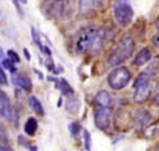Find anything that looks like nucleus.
Masks as SVG:
<instances>
[{
    "mask_svg": "<svg viewBox=\"0 0 159 151\" xmlns=\"http://www.w3.org/2000/svg\"><path fill=\"white\" fill-rule=\"evenodd\" d=\"M135 49V41L131 35L125 34L123 35L121 39L119 41L117 46L112 50V53L109 54L108 58V66H116L120 65L121 62H124L125 59H128L134 53Z\"/></svg>",
    "mask_w": 159,
    "mask_h": 151,
    "instance_id": "1",
    "label": "nucleus"
},
{
    "mask_svg": "<svg viewBox=\"0 0 159 151\" xmlns=\"http://www.w3.org/2000/svg\"><path fill=\"white\" fill-rule=\"evenodd\" d=\"M135 92H134V100L138 104H143L148 98L150 90H151V76L150 71H142L135 80Z\"/></svg>",
    "mask_w": 159,
    "mask_h": 151,
    "instance_id": "2",
    "label": "nucleus"
},
{
    "mask_svg": "<svg viewBox=\"0 0 159 151\" xmlns=\"http://www.w3.org/2000/svg\"><path fill=\"white\" fill-rule=\"evenodd\" d=\"M113 15L117 25L120 27H125L132 22L134 8L129 0H115L113 3Z\"/></svg>",
    "mask_w": 159,
    "mask_h": 151,
    "instance_id": "3",
    "label": "nucleus"
},
{
    "mask_svg": "<svg viewBox=\"0 0 159 151\" xmlns=\"http://www.w3.org/2000/svg\"><path fill=\"white\" fill-rule=\"evenodd\" d=\"M129 81H131V71L125 66L116 67L108 76V84L115 90H120L125 88Z\"/></svg>",
    "mask_w": 159,
    "mask_h": 151,
    "instance_id": "4",
    "label": "nucleus"
},
{
    "mask_svg": "<svg viewBox=\"0 0 159 151\" xmlns=\"http://www.w3.org/2000/svg\"><path fill=\"white\" fill-rule=\"evenodd\" d=\"M0 116L6 119L7 121L14 123V124L18 121L16 111H15L12 104H11L8 96L4 92H2V90H0Z\"/></svg>",
    "mask_w": 159,
    "mask_h": 151,
    "instance_id": "5",
    "label": "nucleus"
},
{
    "mask_svg": "<svg viewBox=\"0 0 159 151\" xmlns=\"http://www.w3.org/2000/svg\"><path fill=\"white\" fill-rule=\"evenodd\" d=\"M112 119V108L105 107V108H98L94 112V124L98 130H108Z\"/></svg>",
    "mask_w": 159,
    "mask_h": 151,
    "instance_id": "6",
    "label": "nucleus"
},
{
    "mask_svg": "<svg viewBox=\"0 0 159 151\" xmlns=\"http://www.w3.org/2000/svg\"><path fill=\"white\" fill-rule=\"evenodd\" d=\"M105 42V30L104 29H93L92 39H90V45H89V53L90 54H97L100 53V50L102 49Z\"/></svg>",
    "mask_w": 159,
    "mask_h": 151,
    "instance_id": "7",
    "label": "nucleus"
},
{
    "mask_svg": "<svg viewBox=\"0 0 159 151\" xmlns=\"http://www.w3.org/2000/svg\"><path fill=\"white\" fill-rule=\"evenodd\" d=\"M92 34H93V29H86L81 33V35H80V38L77 41V50L80 53H85V51L89 50Z\"/></svg>",
    "mask_w": 159,
    "mask_h": 151,
    "instance_id": "8",
    "label": "nucleus"
},
{
    "mask_svg": "<svg viewBox=\"0 0 159 151\" xmlns=\"http://www.w3.org/2000/svg\"><path fill=\"white\" fill-rule=\"evenodd\" d=\"M102 0H78V7L81 14H90L101 6Z\"/></svg>",
    "mask_w": 159,
    "mask_h": 151,
    "instance_id": "9",
    "label": "nucleus"
},
{
    "mask_svg": "<svg viewBox=\"0 0 159 151\" xmlns=\"http://www.w3.org/2000/svg\"><path fill=\"white\" fill-rule=\"evenodd\" d=\"M150 121H151V115L144 109L138 111L136 115H135L134 123H135V127H136L138 130H144L146 127L150 124Z\"/></svg>",
    "mask_w": 159,
    "mask_h": 151,
    "instance_id": "10",
    "label": "nucleus"
},
{
    "mask_svg": "<svg viewBox=\"0 0 159 151\" xmlns=\"http://www.w3.org/2000/svg\"><path fill=\"white\" fill-rule=\"evenodd\" d=\"M94 104L98 108H105V107H111L112 104V96L107 90H98L94 96Z\"/></svg>",
    "mask_w": 159,
    "mask_h": 151,
    "instance_id": "11",
    "label": "nucleus"
},
{
    "mask_svg": "<svg viewBox=\"0 0 159 151\" xmlns=\"http://www.w3.org/2000/svg\"><path fill=\"white\" fill-rule=\"evenodd\" d=\"M151 58H152V53H151V50L148 47H143L138 51L136 57L134 59V65L135 66H143L146 65V63H148L151 61Z\"/></svg>",
    "mask_w": 159,
    "mask_h": 151,
    "instance_id": "12",
    "label": "nucleus"
},
{
    "mask_svg": "<svg viewBox=\"0 0 159 151\" xmlns=\"http://www.w3.org/2000/svg\"><path fill=\"white\" fill-rule=\"evenodd\" d=\"M12 82L15 86L22 88L23 90H30L31 89V81L26 74L23 73H15L12 76Z\"/></svg>",
    "mask_w": 159,
    "mask_h": 151,
    "instance_id": "13",
    "label": "nucleus"
},
{
    "mask_svg": "<svg viewBox=\"0 0 159 151\" xmlns=\"http://www.w3.org/2000/svg\"><path fill=\"white\" fill-rule=\"evenodd\" d=\"M38 130V121L35 117H29L25 123V132L29 135V136H34L37 134Z\"/></svg>",
    "mask_w": 159,
    "mask_h": 151,
    "instance_id": "14",
    "label": "nucleus"
},
{
    "mask_svg": "<svg viewBox=\"0 0 159 151\" xmlns=\"http://www.w3.org/2000/svg\"><path fill=\"white\" fill-rule=\"evenodd\" d=\"M29 104H30V107L33 108V111L34 112H37V113H39L41 116H43L45 115V111H43V107H42V103L38 100L35 96H31L30 98H29Z\"/></svg>",
    "mask_w": 159,
    "mask_h": 151,
    "instance_id": "15",
    "label": "nucleus"
},
{
    "mask_svg": "<svg viewBox=\"0 0 159 151\" xmlns=\"http://www.w3.org/2000/svg\"><path fill=\"white\" fill-rule=\"evenodd\" d=\"M58 82V88L61 89V92L65 94V96H71L73 94V89H71V86L69 85V82H67L65 78H61L59 81H57Z\"/></svg>",
    "mask_w": 159,
    "mask_h": 151,
    "instance_id": "16",
    "label": "nucleus"
},
{
    "mask_svg": "<svg viewBox=\"0 0 159 151\" xmlns=\"http://www.w3.org/2000/svg\"><path fill=\"white\" fill-rule=\"evenodd\" d=\"M66 107H67V111H69V112L77 113L78 108H80V101L75 97H70L69 101H67V104H66Z\"/></svg>",
    "mask_w": 159,
    "mask_h": 151,
    "instance_id": "17",
    "label": "nucleus"
},
{
    "mask_svg": "<svg viewBox=\"0 0 159 151\" xmlns=\"http://www.w3.org/2000/svg\"><path fill=\"white\" fill-rule=\"evenodd\" d=\"M69 131H70L71 136H77V135L80 134V131H81V126H80V123L71 121L70 124H69Z\"/></svg>",
    "mask_w": 159,
    "mask_h": 151,
    "instance_id": "18",
    "label": "nucleus"
},
{
    "mask_svg": "<svg viewBox=\"0 0 159 151\" xmlns=\"http://www.w3.org/2000/svg\"><path fill=\"white\" fill-rule=\"evenodd\" d=\"M0 63H2L3 69H7V70H10V71H15V63L12 61H10L8 58H3Z\"/></svg>",
    "mask_w": 159,
    "mask_h": 151,
    "instance_id": "19",
    "label": "nucleus"
},
{
    "mask_svg": "<svg viewBox=\"0 0 159 151\" xmlns=\"http://www.w3.org/2000/svg\"><path fill=\"white\" fill-rule=\"evenodd\" d=\"M7 58H8L10 61H12L14 63H19V61H20V59H19V55L15 53L14 50H8V51H7Z\"/></svg>",
    "mask_w": 159,
    "mask_h": 151,
    "instance_id": "20",
    "label": "nucleus"
},
{
    "mask_svg": "<svg viewBox=\"0 0 159 151\" xmlns=\"http://www.w3.org/2000/svg\"><path fill=\"white\" fill-rule=\"evenodd\" d=\"M0 84H2V85H7V84H8L7 76H6V73H4V70H3L2 66H0Z\"/></svg>",
    "mask_w": 159,
    "mask_h": 151,
    "instance_id": "21",
    "label": "nucleus"
},
{
    "mask_svg": "<svg viewBox=\"0 0 159 151\" xmlns=\"http://www.w3.org/2000/svg\"><path fill=\"white\" fill-rule=\"evenodd\" d=\"M84 138H85V147L86 150H90V134L88 132V131H84Z\"/></svg>",
    "mask_w": 159,
    "mask_h": 151,
    "instance_id": "22",
    "label": "nucleus"
},
{
    "mask_svg": "<svg viewBox=\"0 0 159 151\" xmlns=\"http://www.w3.org/2000/svg\"><path fill=\"white\" fill-rule=\"evenodd\" d=\"M12 3H14V6H15V8H16V11L19 12V15L23 16V10H22V7H20V3H19V0H12Z\"/></svg>",
    "mask_w": 159,
    "mask_h": 151,
    "instance_id": "23",
    "label": "nucleus"
},
{
    "mask_svg": "<svg viewBox=\"0 0 159 151\" xmlns=\"http://www.w3.org/2000/svg\"><path fill=\"white\" fill-rule=\"evenodd\" d=\"M0 138H6V128L2 121H0Z\"/></svg>",
    "mask_w": 159,
    "mask_h": 151,
    "instance_id": "24",
    "label": "nucleus"
},
{
    "mask_svg": "<svg viewBox=\"0 0 159 151\" xmlns=\"http://www.w3.org/2000/svg\"><path fill=\"white\" fill-rule=\"evenodd\" d=\"M154 46H155V47H158V46H159V39H158V35H155V37H154Z\"/></svg>",
    "mask_w": 159,
    "mask_h": 151,
    "instance_id": "25",
    "label": "nucleus"
},
{
    "mask_svg": "<svg viewBox=\"0 0 159 151\" xmlns=\"http://www.w3.org/2000/svg\"><path fill=\"white\" fill-rule=\"evenodd\" d=\"M23 51H25V55H26V58H27V59H29V61H30V59H31V55H30V53H29V50H27V49H25Z\"/></svg>",
    "mask_w": 159,
    "mask_h": 151,
    "instance_id": "26",
    "label": "nucleus"
},
{
    "mask_svg": "<svg viewBox=\"0 0 159 151\" xmlns=\"http://www.w3.org/2000/svg\"><path fill=\"white\" fill-rule=\"evenodd\" d=\"M0 151H10L8 149H7L6 146H3V144H0Z\"/></svg>",
    "mask_w": 159,
    "mask_h": 151,
    "instance_id": "27",
    "label": "nucleus"
},
{
    "mask_svg": "<svg viewBox=\"0 0 159 151\" xmlns=\"http://www.w3.org/2000/svg\"><path fill=\"white\" fill-rule=\"evenodd\" d=\"M30 151H38V147L37 146H30Z\"/></svg>",
    "mask_w": 159,
    "mask_h": 151,
    "instance_id": "28",
    "label": "nucleus"
},
{
    "mask_svg": "<svg viewBox=\"0 0 159 151\" xmlns=\"http://www.w3.org/2000/svg\"><path fill=\"white\" fill-rule=\"evenodd\" d=\"M19 3H20V4H26L27 0H19Z\"/></svg>",
    "mask_w": 159,
    "mask_h": 151,
    "instance_id": "29",
    "label": "nucleus"
},
{
    "mask_svg": "<svg viewBox=\"0 0 159 151\" xmlns=\"http://www.w3.org/2000/svg\"><path fill=\"white\" fill-rule=\"evenodd\" d=\"M61 104H62V98H59L58 100V107H61Z\"/></svg>",
    "mask_w": 159,
    "mask_h": 151,
    "instance_id": "30",
    "label": "nucleus"
},
{
    "mask_svg": "<svg viewBox=\"0 0 159 151\" xmlns=\"http://www.w3.org/2000/svg\"><path fill=\"white\" fill-rule=\"evenodd\" d=\"M50 2H55V0H50Z\"/></svg>",
    "mask_w": 159,
    "mask_h": 151,
    "instance_id": "31",
    "label": "nucleus"
}]
</instances>
